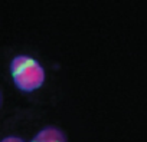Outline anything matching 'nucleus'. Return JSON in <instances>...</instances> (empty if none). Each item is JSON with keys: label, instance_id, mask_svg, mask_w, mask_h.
Listing matches in <instances>:
<instances>
[{"label": "nucleus", "instance_id": "f257e3e1", "mask_svg": "<svg viewBox=\"0 0 147 142\" xmlns=\"http://www.w3.org/2000/svg\"><path fill=\"white\" fill-rule=\"evenodd\" d=\"M10 73L15 85L23 92H33L45 82V70L42 65L28 55L13 57L10 63Z\"/></svg>", "mask_w": 147, "mask_h": 142}, {"label": "nucleus", "instance_id": "f03ea898", "mask_svg": "<svg viewBox=\"0 0 147 142\" xmlns=\"http://www.w3.org/2000/svg\"><path fill=\"white\" fill-rule=\"evenodd\" d=\"M30 142H66L65 133L56 126H46L40 129Z\"/></svg>", "mask_w": 147, "mask_h": 142}, {"label": "nucleus", "instance_id": "7ed1b4c3", "mask_svg": "<svg viewBox=\"0 0 147 142\" xmlns=\"http://www.w3.org/2000/svg\"><path fill=\"white\" fill-rule=\"evenodd\" d=\"M2 142H25V141L19 136H6Z\"/></svg>", "mask_w": 147, "mask_h": 142}]
</instances>
